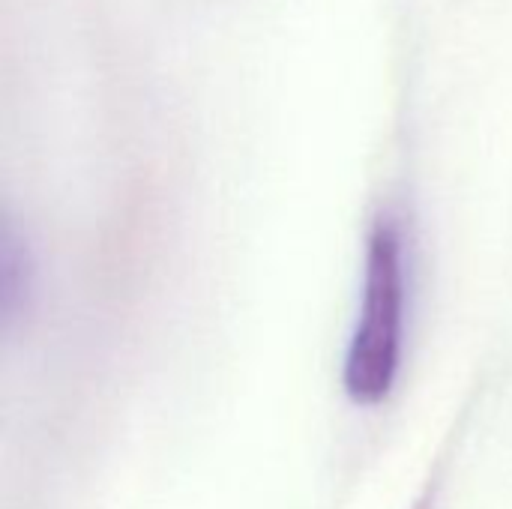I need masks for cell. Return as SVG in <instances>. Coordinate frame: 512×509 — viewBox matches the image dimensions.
Wrapping results in <instances>:
<instances>
[{"label":"cell","instance_id":"6da1fadb","mask_svg":"<svg viewBox=\"0 0 512 509\" xmlns=\"http://www.w3.org/2000/svg\"><path fill=\"white\" fill-rule=\"evenodd\" d=\"M405 348V246L393 216H378L366 240L363 300L348 342L342 384L351 402L381 405L399 378Z\"/></svg>","mask_w":512,"mask_h":509},{"label":"cell","instance_id":"7a4b0ae2","mask_svg":"<svg viewBox=\"0 0 512 509\" xmlns=\"http://www.w3.org/2000/svg\"><path fill=\"white\" fill-rule=\"evenodd\" d=\"M0 264H3V312L12 321L18 309L27 303L30 288H33V264L27 255V246H21V240L6 234Z\"/></svg>","mask_w":512,"mask_h":509},{"label":"cell","instance_id":"3957f363","mask_svg":"<svg viewBox=\"0 0 512 509\" xmlns=\"http://www.w3.org/2000/svg\"><path fill=\"white\" fill-rule=\"evenodd\" d=\"M411 509H435V492H432V489H426V492L414 501V507Z\"/></svg>","mask_w":512,"mask_h":509}]
</instances>
